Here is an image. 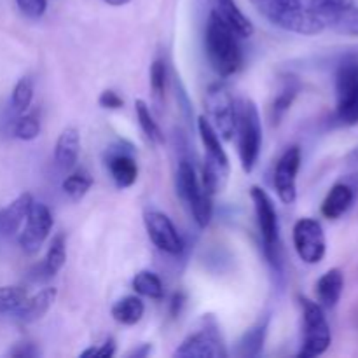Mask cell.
<instances>
[{
    "mask_svg": "<svg viewBox=\"0 0 358 358\" xmlns=\"http://www.w3.org/2000/svg\"><path fill=\"white\" fill-rule=\"evenodd\" d=\"M38 355V350L35 348L31 343H24V345H17L16 348L10 352V357H20V358H31V357H37Z\"/></svg>",
    "mask_w": 358,
    "mask_h": 358,
    "instance_id": "cell-37",
    "label": "cell"
},
{
    "mask_svg": "<svg viewBox=\"0 0 358 358\" xmlns=\"http://www.w3.org/2000/svg\"><path fill=\"white\" fill-rule=\"evenodd\" d=\"M28 297L23 287H0V315L14 313Z\"/></svg>",
    "mask_w": 358,
    "mask_h": 358,
    "instance_id": "cell-31",
    "label": "cell"
},
{
    "mask_svg": "<svg viewBox=\"0 0 358 358\" xmlns=\"http://www.w3.org/2000/svg\"><path fill=\"white\" fill-rule=\"evenodd\" d=\"M105 3H108V6H114V7H121V6H126V3L129 2V0H103Z\"/></svg>",
    "mask_w": 358,
    "mask_h": 358,
    "instance_id": "cell-40",
    "label": "cell"
},
{
    "mask_svg": "<svg viewBox=\"0 0 358 358\" xmlns=\"http://www.w3.org/2000/svg\"><path fill=\"white\" fill-rule=\"evenodd\" d=\"M17 7L21 13L31 20H38L44 16L45 9H48V0H16Z\"/></svg>",
    "mask_w": 358,
    "mask_h": 358,
    "instance_id": "cell-34",
    "label": "cell"
},
{
    "mask_svg": "<svg viewBox=\"0 0 358 358\" xmlns=\"http://www.w3.org/2000/svg\"><path fill=\"white\" fill-rule=\"evenodd\" d=\"M31 100H34V83L30 77H21L14 86L13 96H10V107H13L14 114H24L31 105Z\"/></svg>",
    "mask_w": 358,
    "mask_h": 358,
    "instance_id": "cell-29",
    "label": "cell"
},
{
    "mask_svg": "<svg viewBox=\"0 0 358 358\" xmlns=\"http://www.w3.org/2000/svg\"><path fill=\"white\" fill-rule=\"evenodd\" d=\"M31 203H34L31 194L23 192V194L17 196L10 205H7L6 208L0 212V233L7 234V236L17 233L20 227L23 226L24 220H27Z\"/></svg>",
    "mask_w": 358,
    "mask_h": 358,
    "instance_id": "cell-21",
    "label": "cell"
},
{
    "mask_svg": "<svg viewBox=\"0 0 358 358\" xmlns=\"http://www.w3.org/2000/svg\"><path fill=\"white\" fill-rule=\"evenodd\" d=\"M112 318H114L117 324L122 325H136L143 318L145 313V304L140 297L136 296H128L119 299L117 303L112 306Z\"/></svg>",
    "mask_w": 358,
    "mask_h": 358,
    "instance_id": "cell-23",
    "label": "cell"
},
{
    "mask_svg": "<svg viewBox=\"0 0 358 358\" xmlns=\"http://www.w3.org/2000/svg\"><path fill=\"white\" fill-rule=\"evenodd\" d=\"M238 38L240 37L213 10H210L205 30V51L210 65L220 77L234 76L243 65Z\"/></svg>",
    "mask_w": 358,
    "mask_h": 358,
    "instance_id": "cell-1",
    "label": "cell"
},
{
    "mask_svg": "<svg viewBox=\"0 0 358 358\" xmlns=\"http://www.w3.org/2000/svg\"><path fill=\"white\" fill-rule=\"evenodd\" d=\"M212 10L240 38H248L254 35V24L241 13L234 0H212Z\"/></svg>",
    "mask_w": 358,
    "mask_h": 358,
    "instance_id": "cell-17",
    "label": "cell"
},
{
    "mask_svg": "<svg viewBox=\"0 0 358 358\" xmlns=\"http://www.w3.org/2000/svg\"><path fill=\"white\" fill-rule=\"evenodd\" d=\"M93 187V177L86 170H77L63 180L62 189L72 201H80Z\"/></svg>",
    "mask_w": 358,
    "mask_h": 358,
    "instance_id": "cell-27",
    "label": "cell"
},
{
    "mask_svg": "<svg viewBox=\"0 0 358 358\" xmlns=\"http://www.w3.org/2000/svg\"><path fill=\"white\" fill-rule=\"evenodd\" d=\"M301 168V149L289 147L276 163L275 189L278 198L285 205H292L297 198V173Z\"/></svg>",
    "mask_w": 358,
    "mask_h": 358,
    "instance_id": "cell-13",
    "label": "cell"
},
{
    "mask_svg": "<svg viewBox=\"0 0 358 358\" xmlns=\"http://www.w3.org/2000/svg\"><path fill=\"white\" fill-rule=\"evenodd\" d=\"M152 352V346L150 345H142L140 348H135L133 352L128 353V357H136V358H142V357H147L149 353Z\"/></svg>",
    "mask_w": 358,
    "mask_h": 358,
    "instance_id": "cell-39",
    "label": "cell"
},
{
    "mask_svg": "<svg viewBox=\"0 0 358 358\" xmlns=\"http://www.w3.org/2000/svg\"><path fill=\"white\" fill-rule=\"evenodd\" d=\"M131 285L133 289H135V292L143 297H150V299H163L164 297L163 282H161L159 276L152 271L136 273Z\"/></svg>",
    "mask_w": 358,
    "mask_h": 358,
    "instance_id": "cell-26",
    "label": "cell"
},
{
    "mask_svg": "<svg viewBox=\"0 0 358 358\" xmlns=\"http://www.w3.org/2000/svg\"><path fill=\"white\" fill-rule=\"evenodd\" d=\"M185 304V294L184 292H177L173 294V297H171V306H170V313L171 317H178L182 311V308H184Z\"/></svg>",
    "mask_w": 358,
    "mask_h": 358,
    "instance_id": "cell-38",
    "label": "cell"
},
{
    "mask_svg": "<svg viewBox=\"0 0 358 358\" xmlns=\"http://www.w3.org/2000/svg\"><path fill=\"white\" fill-rule=\"evenodd\" d=\"M80 152V135L79 129L69 126L62 131V135L56 140L55 147V161L62 170H72L77 164Z\"/></svg>",
    "mask_w": 358,
    "mask_h": 358,
    "instance_id": "cell-20",
    "label": "cell"
},
{
    "mask_svg": "<svg viewBox=\"0 0 358 358\" xmlns=\"http://www.w3.org/2000/svg\"><path fill=\"white\" fill-rule=\"evenodd\" d=\"M206 322V318H205ZM173 357L177 358H224L227 357L222 336L215 324L206 322L205 327L198 332H192L175 350Z\"/></svg>",
    "mask_w": 358,
    "mask_h": 358,
    "instance_id": "cell-10",
    "label": "cell"
},
{
    "mask_svg": "<svg viewBox=\"0 0 358 358\" xmlns=\"http://www.w3.org/2000/svg\"><path fill=\"white\" fill-rule=\"evenodd\" d=\"M262 17L275 27L301 35H317L324 28L304 13L299 0H250Z\"/></svg>",
    "mask_w": 358,
    "mask_h": 358,
    "instance_id": "cell-2",
    "label": "cell"
},
{
    "mask_svg": "<svg viewBox=\"0 0 358 358\" xmlns=\"http://www.w3.org/2000/svg\"><path fill=\"white\" fill-rule=\"evenodd\" d=\"M238 156L245 173H252L257 164L262 143V124L257 105L252 100H243L238 105L236 131Z\"/></svg>",
    "mask_w": 358,
    "mask_h": 358,
    "instance_id": "cell-3",
    "label": "cell"
},
{
    "mask_svg": "<svg viewBox=\"0 0 358 358\" xmlns=\"http://www.w3.org/2000/svg\"><path fill=\"white\" fill-rule=\"evenodd\" d=\"M299 2L304 13L310 14L324 30L331 28L346 9L355 6V0H299Z\"/></svg>",
    "mask_w": 358,
    "mask_h": 358,
    "instance_id": "cell-15",
    "label": "cell"
},
{
    "mask_svg": "<svg viewBox=\"0 0 358 358\" xmlns=\"http://www.w3.org/2000/svg\"><path fill=\"white\" fill-rule=\"evenodd\" d=\"M177 194L189 206L196 224L205 229L213 215V196L203 187L196 177V170L191 161L182 159L177 170Z\"/></svg>",
    "mask_w": 358,
    "mask_h": 358,
    "instance_id": "cell-4",
    "label": "cell"
},
{
    "mask_svg": "<svg viewBox=\"0 0 358 358\" xmlns=\"http://www.w3.org/2000/svg\"><path fill=\"white\" fill-rule=\"evenodd\" d=\"M268 318L264 322H259L255 327L247 331L240 341V355L241 357H259L264 348L266 332H268Z\"/></svg>",
    "mask_w": 358,
    "mask_h": 358,
    "instance_id": "cell-24",
    "label": "cell"
},
{
    "mask_svg": "<svg viewBox=\"0 0 358 358\" xmlns=\"http://www.w3.org/2000/svg\"><path fill=\"white\" fill-rule=\"evenodd\" d=\"M135 112H136V119H138L140 128H142V131L145 133L147 138L154 143H164V135L163 131H161L159 124L154 121L149 105L138 98V100L135 101Z\"/></svg>",
    "mask_w": 358,
    "mask_h": 358,
    "instance_id": "cell-28",
    "label": "cell"
},
{
    "mask_svg": "<svg viewBox=\"0 0 358 358\" xmlns=\"http://www.w3.org/2000/svg\"><path fill=\"white\" fill-rule=\"evenodd\" d=\"M143 224H145L147 234L150 241L159 248L161 252L170 255H178L184 252V240L178 234L177 227L170 220V217L164 215L157 210H147L143 213Z\"/></svg>",
    "mask_w": 358,
    "mask_h": 358,
    "instance_id": "cell-11",
    "label": "cell"
},
{
    "mask_svg": "<svg viewBox=\"0 0 358 358\" xmlns=\"http://www.w3.org/2000/svg\"><path fill=\"white\" fill-rule=\"evenodd\" d=\"M98 103H100V107L108 108V110H119V108L124 107V100L112 90H105L98 98Z\"/></svg>",
    "mask_w": 358,
    "mask_h": 358,
    "instance_id": "cell-36",
    "label": "cell"
},
{
    "mask_svg": "<svg viewBox=\"0 0 358 358\" xmlns=\"http://www.w3.org/2000/svg\"><path fill=\"white\" fill-rule=\"evenodd\" d=\"M206 110H208V121L217 129L224 140L233 138L236 131V114L238 107L231 91L224 83H213L206 90Z\"/></svg>",
    "mask_w": 358,
    "mask_h": 358,
    "instance_id": "cell-8",
    "label": "cell"
},
{
    "mask_svg": "<svg viewBox=\"0 0 358 358\" xmlns=\"http://www.w3.org/2000/svg\"><path fill=\"white\" fill-rule=\"evenodd\" d=\"M107 168L110 171L112 180L119 189L131 187L138 178V164H136L133 154L119 149V147H112L108 150Z\"/></svg>",
    "mask_w": 358,
    "mask_h": 358,
    "instance_id": "cell-14",
    "label": "cell"
},
{
    "mask_svg": "<svg viewBox=\"0 0 358 358\" xmlns=\"http://www.w3.org/2000/svg\"><path fill=\"white\" fill-rule=\"evenodd\" d=\"M13 133L16 138L23 140V142H30L41 135V121L35 114H20V117L14 121Z\"/></svg>",
    "mask_w": 358,
    "mask_h": 358,
    "instance_id": "cell-30",
    "label": "cell"
},
{
    "mask_svg": "<svg viewBox=\"0 0 358 358\" xmlns=\"http://www.w3.org/2000/svg\"><path fill=\"white\" fill-rule=\"evenodd\" d=\"M299 91H301V83L296 76H287L285 79H283L282 90H280V93L276 94V98L273 100V105H271L273 122L278 124V122L282 121L283 115H285L287 112H289V108L292 107L294 100L297 98Z\"/></svg>",
    "mask_w": 358,
    "mask_h": 358,
    "instance_id": "cell-22",
    "label": "cell"
},
{
    "mask_svg": "<svg viewBox=\"0 0 358 358\" xmlns=\"http://www.w3.org/2000/svg\"><path fill=\"white\" fill-rule=\"evenodd\" d=\"M56 297H58V290L55 287H48V289H42L41 292H37L35 296L27 297L24 303L17 308L14 313L20 318L21 322H27V324H31V322H37L51 310V306L55 304Z\"/></svg>",
    "mask_w": 358,
    "mask_h": 358,
    "instance_id": "cell-19",
    "label": "cell"
},
{
    "mask_svg": "<svg viewBox=\"0 0 358 358\" xmlns=\"http://www.w3.org/2000/svg\"><path fill=\"white\" fill-rule=\"evenodd\" d=\"M65 261H66L65 236H63V234H56L48 248V255H45V261L44 264H42V273H44L45 276H55L56 273H59V269L65 266Z\"/></svg>",
    "mask_w": 358,
    "mask_h": 358,
    "instance_id": "cell-25",
    "label": "cell"
},
{
    "mask_svg": "<svg viewBox=\"0 0 358 358\" xmlns=\"http://www.w3.org/2000/svg\"><path fill=\"white\" fill-rule=\"evenodd\" d=\"M52 229V215L44 203H31L24 227L20 233V245L27 254L41 250Z\"/></svg>",
    "mask_w": 358,
    "mask_h": 358,
    "instance_id": "cell-12",
    "label": "cell"
},
{
    "mask_svg": "<svg viewBox=\"0 0 358 358\" xmlns=\"http://www.w3.org/2000/svg\"><path fill=\"white\" fill-rule=\"evenodd\" d=\"M150 87L157 100L164 98V90H166V65L163 59H156L150 65Z\"/></svg>",
    "mask_w": 358,
    "mask_h": 358,
    "instance_id": "cell-33",
    "label": "cell"
},
{
    "mask_svg": "<svg viewBox=\"0 0 358 358\" xmlns=\"http://www.w3.org/2000/svg\"><path fill=\"white\" fill-rule=\"evenodd\" d=\"M353 201H355V187L348 182H338L332 185L322 203V215L329 220H338L352 208Z\"/></svg>",
    "mask_w": 358,
    "mask_h": 358,
    "instance_id": "cell-16",
    "label": "cell"
},
{
    "mask_svg": "<svg viewBox=\"0 0 358 358\" xmlns=\"http://www.w3.org/2000/svg\"><path fill=\"white\" fill-rule=\"evenodd\" d=\"M336 119L358 124V56H346L336 70Z\"/></svg>",
    "mask_w": 358,
    "mask_h": 358,
    "instance_id": "cell-5",
    "label": "cell"
},
{
    "mask_svg": "<svg viewBox=\"0 0 358 358\" xmlns=\"http://www.w3.org/2000/svg\"><path fill=\"white\" fill-rule=\"evenodd\" d=\"M294 248L301 261L306 264H318L325 257L327 241H325L324 227L318 220L304 217L294 224L292 229Z\"/></svg>",
    "mask_w": 358,
    "mask_h": 358,
    "instance_id": "cell-9",
    "label": "cell"
},
{
    "mask_svg": "<svg viewBox=\"0 0 358 358\" xmlns=\"http://www.w3.org/2000/svg\"><path fill=\"white\" fill-rule=\"evenodd\" d=\"M343 289H345V276L343 271L338 268L329 269L327 273L318 278L317 285H315V296H317V303L322 308H332L338 306L339 299L343 296Z\"/></svg>",
    "mask_w": 358,
    "mask_h": 358,
    "instance_id": "cell-18",
    "label": "cell"
},
{
    "mask_svg": "<svg viewBox=\"0 0 358 358\" xmlns=\"http://www.w3.org/2000/svg\"><path fill=\"white\" fill-rule=\"evenodd\" d=\"M303 308L304 336L299 358H315L324 355L332 343L331 327L325 318L324 308L308 297H299Z\"/></svg>",
    "mask_w": 358,
    "mask_h": 358,
    "instance_id": "cell-6",
    "label": "cell"
},
{
    "mask_svg": "<svg viewBox=\"0 0 358 358\" xmlns=\"http://www.w3.org/2000/svg\"><path fill=\"white\" fill-rule=\"evenodd\" d=\"M115 355V341L112 338H108L107 341L103 343L101 346H98V348H94V346H91V348L84 350L83 353H80V357L87 358V357H96V358H110Z\"/></svg>",
    "mask_w": 358,
    "mask_h": 358,
    "instance_id": "cell-35",
    "label": "cell"
},
{
    "mask_svg": "<svg viewBox=\"0 0 358 358\" xmlns=\"http://www.w3.org/2000/svg\"><path fill=\"white\" fill-rule=\"evenodd\" d=\"M250 198L254 201L255 217H257L259 231H261L262 243H264L266 257L271 264H278V250H280V224L278 213H276L275 203L269 198L264 189L254 187L250 189Z\"/></svg>",
    "mask_w": 358,
    "mask_h": 358,
    "instance_id": "cell-7",
    "label": "cell"
},
{
    "mask_svg": "<svg viewBox=\"0 0 358 358\" xmlns=\"http://www.w3.org/2000/svg\"><path fill=\"white\" fill-rule=\"evenodd\" d=\"M336 34L346 35V37H358V6H352L346 9L334 24L331 27Z\"/></svg>",
    "mask_w": 358,
    "mask_h": 358,
    "instance_id": "cell-32",
    "label": "cell"
}]
</instances>
